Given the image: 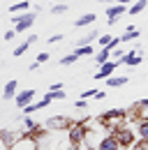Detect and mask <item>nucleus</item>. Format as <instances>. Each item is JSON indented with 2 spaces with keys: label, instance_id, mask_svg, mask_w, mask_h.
I'll list each match as a JSON object with an SVG mask.
<instances>
[{
  "label": "nucleus",
  "instance_id": "412c9836",
  "mask_svg": "<svg viewBox=\"0 0 148 150\" xmlns=\"http://www.w3.org/2000/svg\"><path fill=\"white\" fill-rule=\"evenodd\" d=\"M74 53L81 58V56H95L92 53V44H88V46H74Z\"/></svg>",
  "mask_w": 148,
  "mask_h": 150
},
{
  "label": "nucleus",
  "instance_id": "b1692460",
  "mask_svg": "<svg viewBox=\"0 0 148 150\" xmlns=\"http://www.w3.org/2000/svg\"><path fill=\"white\" fill-rule=\"evenodd\" d=\"M49 58H51V53L42 51V53H37V62H39V65H44V62H49Z\"/></svg>",
  "mask_w": 148,
  "mask_h": 150
},
{
  "label": "nucleus",
  "instance_id": "39448f33",
  "mask_svg": "<svg viewBox=\"0 0 148 150\" xmlns=\"http://www.w3.org/2000/svg\"><path fill=\"white\" fill-rule=\"evenodd\" d=\"M70 125H72V120H70V118H65V115H56V118H49V120L44 122V127H46L49 132L70 129Z\"/></svg>",
  "mask_w": 148,
  "mask_h": 150
},
{
  "label": "nucleus",
  "instance_id": "f704fd0d",
  "mask_svg": "<svg viewBox=\"0 0 148 150\" xmlns=\"http://www.w3.org/2000/svg\"><path fill=\"white\" fill-rule=\"evenodd\" d=\"M37 67H39V62H37V60H35V62H30V67H28V69H30V72H35Z\"/></svg>",
  "mask_w": 148,
  "mask_h": 150
},
{
  "label": "nucleus",
  "instance_id": "5701e85b",
  "mask_svg": "<svg viewBox=\"0 0 148 150\" xmlns=\"http://www.w3.org/2000/svg\"><path fill=\"white\" fill-rule=\"evenodd\" d=\"M28 49H30V44H28V42H23V44H18L16 49H14V53H12V56L21 58V56H23V53H26V51H28Z\"/></svg>",
  "mask_w": 148,
  "mask_h": 150
},
{
  "label": "nucleus",
  "instance_id": "72a5a7b5",
  "mask_svg": "<svg viewBox=\"0 0 148 150\" xmlns=\"http://www.w3.org/2000/svg\"><path fill=\"white\" fill-rule=\"evenodd\" d=\"M49 90H63V83H53V86H51Z\"/></svg>",
  "mask_w": 148,
  "mask_h": 150
},
{
  "label": "nucleus",
  "instance_id": "9d476101",
  "mask_svg": "<svg viewBox=\"0 0 148 150\" xmlns=\"http://www.w3.org/2000/svg\"><path fill=\"white\" fill-rule=\"evenodd\" d=\"M95 150H120V146H118V141H116L113 134H107V136L95 146Z\"/></svg>",
  "mask_w": 148,
  "mask_h": 150
},
{
  "label": "nucleus",
  "instance_id": "6ab92c4d",
  "mask_svg": "<svg viewBox=\"0 0 148 150\" xmlns=\"http://www.w3.org/2000/svg\"><path fill=\"white\" fill-rule=\"evenodd\" d=\"M28 7H30V2H28V0H21V2H14V5L9 7V12H14V14L18 12V14H21V12H26Z\"/></svg>",
  "mask_w": 148,
  "mask_h": 150
},
{
  "label": "nucleus",
  "instance_id": "0eeeda50",
  "mask_svg": "<svg viewBox=\"0 0 148 150\" xmlns=\"http://www.w3.org/2000/svg\"><path fill=\"white\" fill-rule=\"evenodd\" d=\"M125 12H127V7H125V5H118V2L109 5V7H107V19H109V25H113V23L118 21V16H123Z\"/></svg>",
  "mask_w": 148,
  "mask_h": 150
},
{
  "label": "nucleus",
  "instance_id": "f8f14e48",
  "mask_svg": "<svg viewBox=\"0 0 148 150\" xmlns=\"http://www.w3.org/2000/svg\"><path fill=\"white\" fill-rule=\"evenodd\" d=\"M23 132H12V129H0V141L5 143V148H12L14 146V141H16L18 136H21Z\"/></svg>",
  "mask_w": 148,
  "mask_h": 150
},
{
  "label": "nucleus",
  "instance_id": "f257e3e1",
  "mask_svg": "<svg viewBox=\"0 0 148 150\" xmlns=\"http://www.w3.org/2000/svg\"><path fill=\"white\" fill-rule=\"evenodd\" d=\"M35 19H37V12H21L18 16H14L12 23H14L16 35H18V33H23V30H28V28L35 23Z\"/></svg>",
  "mask_w": 148,
  "mask_h": 150
},
{
  "label": "nucleus",
  "instance_id": "aec40b11",
  "mask_svg": "<svg viewBox=\"0 0 148 150\" xmlns=\"http://www.w3.org/2000/svg\"><path fill=\"white\" fill-rule=\"evenodd\" d=\"M139 139H141L144 143H148V120H141V122H139Z\"/></svg>",
  "mask_w": 148,
  "mask_h": 150
},
{
  "label": "nucleus",
  "instance_id": "473e14b6",
  "mask_svg": "<svg viewBox=\"0 0 148 150\" xmlns=\"http://www.w3.org/2000/svg\"><path fill=\"white\" fill-rule=\"evenodd\" d=\"M116 2H118V5H125V7H130V5L134 2V0H116Z\"/></svg>",
  "mask_w": 148,
  "mask_h": 150
},
{
  "label": "nucleus",
  "instance_id": "c756f323",
  "mask_svg": "<svg viewBox=\"0 0 148 150\" xmlns=\"http://www.w3.org/2000/svg\"><path fill=\"white\" fill-rule=\"evenodd\" d=\"M88 97H95V88H92V90H83V93H81V99H88Z\"/></svg>",
  "mask_w": 148,
  "mask_h": 150
},
{
  "label": "nucleus",
  "instance_id": "1a4fd4ad",
  "mask_svg": "<svg viewBox=\"0 0 148 150\" xmlns=\"http://www.w3.org/2000/svg\"><path fill=\"white\" fill-rule=\"evenodd\" d=\"M132 118H137L139 122L141 120H148V99H141L132 106Z\"/></svg>",
  "mask_w": 148,
  "mask_h": 150
},
{
  "label": "nucleus",
  "instance_id": "423d86ee",
  "mask_svg": "<svg viewBox=\"0 0 148 150\" xmlns=\"http://www.w3.org/2000/svg\"><path fill=\"white\" fill-rule=\"evenodd\" d=\"M120 65V60H109V62H104V65H100V72L95 74V79H100V81H107L113 72H116V67Z\"/></svg>",
  "mask_w": 148,
  "mask_h": 150
},
{
  "label": "nucleus",
  "instance_id": "a211bd4d",
  "mask_svg": "<svg viewBox=\"0 0 148 150\" xmlns=\"http://www.w3.org/2000/svg\"><path fill=\"white\" fill-rule=\"evenodd\" d=\"M137 37H139V30L130 25L127 30H125V35H123V37H118V39H120V44H125V42H132V39H137Z\"/></svg>",
  "mask_w": 148,
  "mask_h": 150
},
{
  "label": "nucleus",
  "instance_id": "c85d7f7f",
  "mask_svg": "<svg viewBox=\"0 0 148 150\" xmlns=\"http://www.w3.org/2000/svg\"><path fill=\"white\" fill-rule=\"evenodd\" d=\"M46 42H49V44H58V42H63V35H51Z\"/></svg>",
  "mask_w": 148,
  "mask_h": 150
},
{
  "label": "nucleus",
  "instance_id": "e433bc0d",
  "mask_svg": "<svg viewBox=\"0 0 148 150\" xmlns=\"http://www.w3.org/2000/svg\"><path fill=\"white\" fill-rule=\"evenodd\" d=\"M139 150H148V143H144V141H141V146H139Z\"/></svg>",
  "mask_w": 148,
  "mask_h": 150
},
{
  "label": "nucleus",
  "instance_id": "bb28decb",
  "mask_svg": "<svg viewBox=\"0 0 148 150\" xmlns=\"http://www.w3.org/2000/svg\"><path fill=\"white\" fill-rule=\"evenodd\" d=\"M23 125H26V127H28V132H30V129H35L37 122L33 120V118H28V115H26V118H23Z\"/></svg>",
  "mask_w": 148,
  "mask_h": 150
},
{
  "label": "nucleus",
  "instance_id": "a878e982",
  "mask_svg": "<svg viewBox=\"0 0 148 150\" xmlns=\"http://www.w3.org/2000/svg\"><path fill=\"white\" fill-rule=\"evenodd\" d=\"M51 12H53V14H65V12H67V5H53Z\"/></svg>",
  "mask_w": 148,
  "mask_h": 150
},
{
  "label": "nucleus",
  "instance_id": "9b49d317",
  "mask_svg": "<svg viewBox=\"0 0 148 150\" xmlns=\"http://www.w3.org/2000/svg\"><path fill=\"white\" fill-rule=\"evenodd\" d=\"M141 60H144V58L139 56V51H130V53H123V56H120V65L137 67V65H141Z\"/></svg>",
  "mask_w": 148,
  "mask_h": 150
},
{
  "label": "nucleus",
  "instance_id": "c9c22d12",
  "mask_svg": "<svg viewBox=\"0 0 148 150\" xmlns=\"http://www.w3.org/2000/svg\"><path fill=\"white\" fill-rule=\"evenodd\" d=\"M100 2H102V5H113L116 0H100Z\"/></svg>",
  "mask_w": 148,
  "mask_h": 150
},
{
  "label": "nucleus",
  "instance_id": "cd10ccee",
  "mask_svg": "<svg viewBox=\"0 0 148 150\" xmlns=\"http://www.w3.org/2000/svg\"><path fill=\"white\" fill-rule=\"evenodd\" d=\"M14 37H16V30L12 28V30H7V33H5V37H2V39H5V42H12Z\"/></svg>",
  "mask_w": 148,
  "mask_h": 150
},
{
  "label": "nucleus",
  "instance_id": "7c9ffc66",
  "mask_svg": "<svg viewBox=\"0 0 148 150\" xmlns=\"http://www.w3.org/2000/svg\"><path fill=\"white\" fill-rule=\"evenodd\" d=\"M74 106H76V109H86V106H88V102H86V99H79Z\"/></svg>",
  "mask_w": 148,
  "mask_h": 150
},
{
  "label": "nucleus",
  "instance_id": "dca6fc26",
  "mask_svg": "<svg viewBox=\"0 0 148 150\" xmlns=\"http://www.w3.org/2000/svg\"><path fill=\"white\" fill-rule=\"evenodd\" d=\"M148 0H134L132 5H130V16H137V14H141L144 9H146Z\"/></svg>",
  "mask_w": 148,
  "mask_h": 150
},
{
  "label": "nucleus",
  "instance_id": "f3484780",
  "mask_svg": "<svg viewBox=\"0 0 148 150\" xmlns=\"http://www.w3.org/2000/svg\"><path fill=\"white\" fill-rule=\"evenodd\" d=\"M127 81H130L127 76H109V79H107V86H109V88H123Z\"/></svg>",
  "mask_w": 148,
  "mask_h": 150
},
{
  "label": "nucleus",
  "instance_id": "4be33fe9",
  "mask_svg": "<svg viewBox=\"0 0 148 150\" xmlns=\"http://www.w3.org/2000/svg\"><path fill=\"white\" fill-rule=\"evenodd\" d=\"M76 60H79V56H76V53H70V56H65V58H60V65H63V67H67V65H72V62H76Z\"/></svg>",
  "mask_w": 148,
  "mask_h": 150
},
{
  "label": "nucleus",
  "instance_id": "393cba45",
  "mask_svg": "<svg viewBox=\"0 0 148 150\" xmlns=\"http://www.w3.org/2000/svg\"><path fill=\"white\" fill-rule=\"evenodd\" d=\"M49 104H51V99H49V97H42V99L37 102V111H42V109H46Z\"/></svg>",
  "mask_w": 148,
  "mask_h": 150
},
{
  "label": "nucleus",
  "instance_id": "20e7f679",
  "mask_svg": "<svg viewBox=\"0 0 148 150\" xmlns=\"http://www.w3.org/2000/svg\"><path fill=\"white\" fill-rule=\"evenodd\" d=\"M113 136H116V141H118L120 148H130V146L134 143V134H132L125 125H120L118 129H113Z\"/></svg>",
  "mask_w": 148,
  "mask_h": 150
},
{
  "label": "nucleus",
  "instance_id": "2f4dec72",
  "mask_svg": "<svg viewBox=\"0 0 148 150\" xmlns=\"http://www.w3.org/2000/svg\"><path fill=\"white\" fill-rule=\"evenodd\" d=\"M107 93H102V90H95V99H104Z\"/></svg>",
  "mask_w": 148,
  "mask_h": 150
},
{
  "label": "nucleus",
  "instance_id": "6e6552de",
  "mask_svg": "<svg viewBox=\"0 0 148 150\" xmlns=\"http://www.w3.org/2000/svg\"><path fill=\"white\" fill-rule=\"evenodd\" d=\"M33 99H35V90H33V88H26V90L16 93V97H14V102H16L18 109H23V106L33 104Z\"/></svg>",
  "mask_w": 148,
  "mask_h": 150
},
{
  "label": "nucleus",
  "instance_id": "2eb2a0df",
  "mask_svg": "<svg viewBox=\"0 0 148 150\" xmlns=\"http://www.w3.org/2000/svg\"><path fill=\"white\" fill-rule=\"evenodd\" d=\"M111 60V46H102V51L95 56V65L100 67V65H104V62H109Z\"/></svg>",
  "mask_w": 148,
  "mask_h": 150
},
{
  "label": "nucleus",
  "instance_id": "f03ea898",
  "mask_svg": "<svg viewBox=\"0 0 148 150\" xmlns=\"http://www.w3.org/2000/svg\"><path fill=\"white\" fill-rule=\"evenodd\" d=\"M9 150H39V141H37L33 134H26V132H23L16 141H14V146Z\"/></svg>",
  "mask_w": 148,
  "mask_h": 150
},
{
  "label": "nucleus",
  "instance_id": "ddd939ff",
  "mask_svg": "<svg viewBox=\"0 0 148 150\" xmlns=\"http://www.w3.org/2000/svg\"><path fill=\"white\" fill-rule=\"evenodd\" d=\"M16 90H18V81H7L5 88H2V99H14L16 97Z\"/></svg>",
  "mask_w": 148,
  "mask_h": 150
},
{
  "label": "nucleus",
  "instance_id": "4468645a",
  "mask_svg": "<svg viewBox=\"0 0 148 150\" xmlns=\"http://www.w3.org/2000/svg\"><path fill=\"white\" fill-rule=\"evenodd\" d=\"M95 14L92 12H88V14H83V16H79V19H74V28H86V25H92L95 23Z\"/></svg>",
  "mask_w": 148,
  "mask_h": 150
},
{
  "label": "nucleus",
  "instance_id": "7ed1b4c3",
  "mask_svg": "<svg viewBox=\"0 0 148 150\" xmlns=\"http://www.w3.org/2000/svg\"><path fill=\"white\" fill-rule=\"evenodd\" d=\"M67 136H70V143H72L74 150L81 148V146H83V141H86V127H83V125H70Z\"/></svg>",
  "mask_w": 148,
  "mask_h": 150
}]
</instances>
